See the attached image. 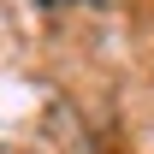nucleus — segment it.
I'll return each mask as SVG.
<instances>
[{"instance_id": "1", "label": "nucleus", "mask_w": 154, "mask_h": 154, "mask_svg": "<svg viewBox=\"0 0 154 154\" xmlns=\"http://www.w3.org/2000/svg\"><path fill=\"white\" fill-rule=\"evenodd\" d=\"M42 6H65V0H42Z\"/></svg>"}]
</instances>
